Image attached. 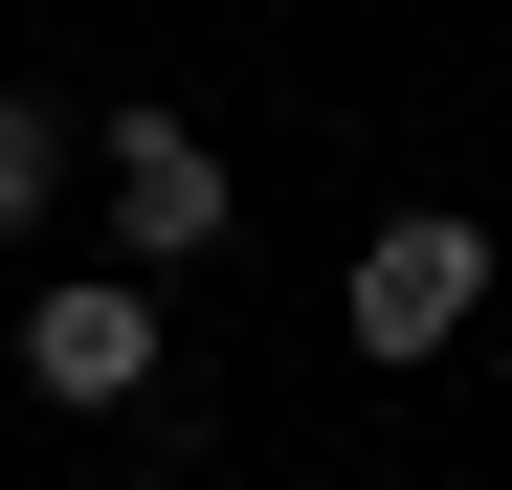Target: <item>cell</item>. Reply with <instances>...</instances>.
Returning <instances> with one entry per match:
<instances>
[{
  "mask_svg": "<svg viewBox=\"0 0 512 490\" xmlns=\"http://www.w3.org/2000/svg\"><path fill=\"white\" fill-rule=\"evenodd\" d=\"M90 179H112V245H134V268H223V245H245V179H223V134H201L179 90L112 112V134H90Z\"/></svg>",
  "mask_w": 512,
  "mask_h": 490,
  "instance_id": "cell-1",
  "label": "cell"
},
{
  "mask_svg": "<svg viewBox=\"0 0 512 490\" xmlns=\"http://www.w3.org/2000/svg\"><path fill=\"white\" fill-rule=\"evenodd\" d=\"M468 312H490V223H468V201H401V223L357 245V379L468 357Z\"/></svg>",
  "mask_w": 512,
  "mask_h": 490,
  "instance_id": "cell-2",
  "label": "cell"
},
{
  "mask_svg": "<svg viewBox=\"0 0 512 490\" xmlns=\"http://www.w3.org/2000/svg\"><path fill=\"white\" fill-rule=\"evenodd\" d=\"M23 401H67V424L156 401V268H45L23 290Z\"/></svg>",
  "mask_w": 512,
  "mask_h": 490,
  "instance_id": "cell-3",
  "label": "cell"
},
{
  "mask_svg": "<svg viewBox=\"0 0 512 490\" xmlns=\"http://www.w3.org/2000/svg\"><path fill=\"white\" fill-rule=\"evenodd\" d=\"M45 201H67V112H45V90H0V245H23Z\"/></svg>",
  "mask_w": 512,
  "mask_h": 490,
  "instance_id": "cell-4",
  "label": "cell"
}]
</instances>
